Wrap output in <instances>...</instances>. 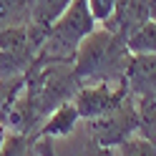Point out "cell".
<instances>
[{
    "instance_id": "cell-1",
    "label": "cell",
    "mask_w": 156,
    "mask_h": 156,
    "mask_svg": "<svg viewBox=\"0 0 156 156\" xmlns=\"http://www.w3.org/2000/svg\"><path fill=\"white\" fill-rule=\"evenodd\" d=\"M129 61H131V48L126 43V38L101 28V30H93L78 45L73 61V76L78 78L81 86H86L88 81L123 83Z\"/></svg>"
},
{
    "instance_id": "cell-2",
    "label": "cell",
    "mask_w": 156,
    "mask_h": 156,
    "mask_svg": "<svg viewBox=\"0 0 156 156\" xmlns=\"http://www.w3.org/2000/svg\"><path fill=\"white\" fill-rule=\"evenodd\" d=\"M96 25L98 23H96V18L88 8V0H71V5L63 10V15L48 28V35L30 68L73 63L78 45L96 30Z\"/></svg>"
},
{
    "instance_id": "cell-3",
    "label": "cell",
    "mask_w": 156,
    "mask_h": 156,
    "mask_svg": "<svg viewBox=\"0 0 156 156\" xmlns=\"http://www.w3.org/2000/svg\"><path fill=\"white\" fill-rule=\"evenodd\" d=\"M88 133L91 141L103 146V149H113L129 141L131 136L139 133V108H136V98L129 96L119 108L98 116V119L88 121Z\"/></svg>"
},
{
    "instance_id": "cell-4",
    "label": "cell",
    "mask_w": 156,
    "mask_h": 156,
    "mask_svg": "<svg viewBox=\"0 0 156 156\" xmlns=\"http://www.w3.org/2000/svg\"><path fill=\"white\" fill-rule=\"evenodd\" d=\"M131 96L129 91V83H116V88H111V83H96V86H81L78 93L73 96V103L78 113H81V119L91 121V119H98V116L108 113L113 108H119V106Z\"/></svg>"
},
{
    "instance_id": "cell-5",
    "label": "cell",
    "mask_w": 156,
    "mask_h": 156,
    "mask_svg": "<svg viewBox=\"0 0 156 156\" xmlns=\"http://www.w3.org/2000/svg\"><path fill=\"white\" fill-rule=\"evenodd\" d=\"M126 83L136 98H156V53H131Z\"/></svg>"
},
{
    "instance_id": "cell-6",
    "label": "cell",
    "mask_w": 156,
    "mask_h": 156,
    "mask_svg": "<svg viewBox=\"0 0 156 156\" xmlns=\"http://www.w3.org/2000/svg\"><path fill=\"white\" fill-rule=\"evenodd\" d=\"M78 121H81V113H78L76 103L66 101L45 116V121L30 133V139L38 141V139H63V136H71Z\"/></svg>"
},
{
    "instance_id": "cell-7",
    "label": "cell",
    "mask_w": 156,
    "mask_h": 156,
    "mask_svg": "<svg viewBox=\"0 0 156 156\" xmlns=\"http://www.w3.org/2000/svg\"><path fill=\"white\" fill-rule=\"evenodd\" d=\"M71 5V0H28V10H30V23L51 28L63 10Z\"/></svg>"
},
{
    "instance_id": "cell-8",
    "label": "cell",
    "mask_w": 156,
    "mask_h": 156,
    "mask_svg": "<svg viewBox=\"0 0 156 156\" xmlns=\"http://www.w3.org/2000/svg\"><path fill=\"white\" fill-rule=\"evenodd\" d=\"M136 108H139V136L156 146V98H136Z\"/></svg>"
},
{
    "instance_id": "cell-9",
    "label": "cell",
    "mask_w": 156,
    "mask_h": 156,
    "mask_svg": "<svg viewBox=\"0 0 156 156\" xmlns=\"http://www.w3.org/2000/svg\"><path fill=\"white\" fill-rule=\"evenodd\" d=\"M30 20L28 0H0V30Z\"/></svg>"
},
{
    "instance_id": "cell-10",
    "label": "cell",
    "mask_w": 156,
    "mask_h": 156,
    "mask_svg": "<svg viewBox=\"0 0 156 156\" xmlns=\"http://www.w3.org/2000/svg\"><path fill=\"white\" fill-rule=\"evenodd\" d=\"M126 43L131 53H156V20H149L139 30H133L126 38Z\"/></svg>"
},
{
    "instance_id": "cell-11",
    "label": "cell",
    "mask_w": 156,
    "mask_h": 156,
    "mask_svg": "<svg viewBox=\"0 0 156 156\" xmlns=\"http://www.w3.org/2000/svg\"><path fill=\"white\" fill-rule=\"evenodd\" d=\"M119 149H121V156H156V146L139 133L131 136L129 141H123Z\"/></svg>"
},
{
    "instance_id": "cell-12",
    "label": "cell",
    "mask_w": 156,
    "mask_h": 156,
    "mask_svg": "<svg viewBox=\"0 0 156 156\" xmlns=\"http://www.w3.org/2000/svg\"><path fill=\"white\" fill-rule=\"evenodd\" d=\"M30 146H33V139L28 133H8L3 149H0V156H25Z\"/></svg>"
},
{
    "instance_id": "cell-13",
    "label": "cell",
    "mask_w": 156,
    "mask_h": 156,
    "mask_svg": "<svg viewBox=\"0 0 156 156\" xmlns=\"http://www.w3.org/2000/svg\"><path fill=\"white\" fill-rule=\"evenodd\" d=\"M116 3H119V0H88V8H91L93 18H96V23L103 25L113 15V10H116Z\"/></svg>"
},
{
    "instance_id": "cell-14",
    "label": "cell",
    "mask_w": 156,
    "mask_h": 156,
    "mask_svg": "<svg viewBox=\"0 0 156 156\" xmlns=\"http://www.w3.org/2000/svg\"><path fill=\"white\" fill-rule=\"evenodd\" d=\"M33 149H35V154H41V156H55V149H53V141L51 139L33 141Z\"/></svg>"
},
{
    "instance_id": "cell-15",
    "label": "cell",
    "mask_w": 156,
    "mask_h": 156,
    "mask_svg": "<svg viewBox=\"0 0 156 156\" xmlns=\"http://www.w3.org/2000/svg\"><path fill=\"white\" fill-rule=\"evenodd\" d=\"M81 156H113V154H111V149H103V146H98V144L88 141V144L83 146Z\"/></svg>"
},
{
    "instance_id": "cell-16",
    "label": "cell",
    "mask_w": 156,
    "mask_h": 156,
    "mask_svg": "<svg viewBox=\"0 0 156 156\" xmlns=\"http://www.w3.org/2000/svg\"><path fill=\"white\" fill-rule=\"evenodd\" d=\"M146 5H149V15H151V20H156V0H146Z\"/></svg>"
},
{
    "instance_id": "cell-17",
    "label": "cell",
    "mask_w": 156,
    "mask_h": 156,
    "mask_svg": "<svg viewBox=\"0 0 156 156\" xmlns=\"http://www.w3.org/2000/svg\"><path fill=\"white\" fill-rule=\"evenodd\" d=\"M5 139H8V131H5V123L0 121V149H3V144H5Z\"/></svg>"
},
{
    "instance_id": "cell-18",
    "label": "cell",
    "mask_w": 156,
    "mask_h": 156,
    "mask_svg": "<svg viewBox=\"0 0 156 156\" xmlns=\"http://www.w3.org/2000/svg\"><path fill=\"white\" fill-rule=\"evenodd\" d=\"M25 156H35V149H33V146H30V149L25 151Z\"/></svg>"
}]
</instances>
